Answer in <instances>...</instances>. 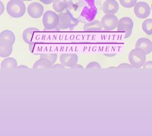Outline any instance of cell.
<instances>
[{"label": "cell", "mask_w": 152, "mask_h": 136, "mask_svg": "<svg viewBox=\"0 0 152 136\" xmlns=\"http://www.w3.org/2000/svg\"><path fill=\"white\" fill-rule=\"evenodd\" d=\"M8 14L12 18H21L26 12V5L22 0H10L6 6Z\"/></svg>", "instance_id": "6da1fadb"}, {"label": "cell", "mask_w": 152, "mask_h": 136, "mask_svg": "<svg viewBox=\"0 0 152 136\" xmlns=\"http://www.w3.org/2000/svg\"><path fill=\"white\" fill-rule=\"evenodd\" d=\"M59 24L56 30H72L78 24V21L75 18L71 12L67 11L66 12L59 13Z\"/></svg>", "instance_id": "7a4b0ae2"}, {"label": "cell", "mask_w": 152, "mask_h": 136, "mask_svg": "<svg viewBox=\"0 0 152 136\" xmlns=\"http://www.w3.org/2000/svg\"><path fill=\"white\" fill-rule=\"evenodd\" d=\"M129 61L133 68H141L146 61V54L140 49H133L129 54Z\"/></svg>", "instance_id": "3957f363"}, {"label": "cell", "mask_w": 152, "mask_h": 136, "mask_svg": "<svg viewBox=\"0 0 152 136\" xmlns=\"http://www.w3.org/2000/svg\"><path fill=\"white\" fill-rule=\"evenodd\" d=\"M59 24V16L52 11H47L43 16V24L46 30H56Z\"/></svg>", "instance_id": "277c9868"}, {"label": "cell", "mask_w": 152, "mask_h": 136, "mask_svg": "<svg viewBox=\"0 0 152 136\" xmlns=\"http://www.w3.org/2000/svg\"><path fill=\"white\" fill-rule=\"evenodd\" d=\"M132 19L129 17H123L119 20L117 24V31L118 32H123L126 33L125 38H129L132 34L133 29Z\"/></svg>", "instance_id": "5b68a950"}, {"label": "cell", "mask_w": 152, "mask_h": 136, "mask_svg": "<svg viewBox=\"0 0 152 136\" xmlns=\"http://www.w3.org/2000/svg\"><path fill=\"white\" fill-rule=\"evenodd\" d=\"M134 12L138 18H147L151 14L150 5L145 2H136L134 6Z\"/></svg>", "instance_id": "8992f818"}, {"label": "cell", "mask_w": 152, "mask_h": 136, "mask_svg": "<svg viewBox=\"0 0 152 136\" xmlns=\"http://www.w3.org/2000/svg\"><path fill=\"white\" fill-rule=\"evenodd\" d=\"M60 63L66 67H72L78 64V57L75 53H63L60 55Z\"/></svg>", "instance_id": "52a82bcc"}, {"label": "cell", "mask_w": 152, "mask_h": 136, "mask_svg": "<svg viewBox=\"0 0 152 136\" xmlns=\"http://www.w3.org/2000/svg\"><path fill=\"white\" fill-rule=\"evenodd\" d=\"M119 18L115 15H105L101 19L103 28L107 31H113L117 27Z\"/></svg>", "instance_id": "ba28073f"}, {"label": "cell", "mask_w": 152, "mask_h": 136, "mask_svg": "<svg viewBox=\"0 0 152 136\" xmlns=\"http://www.w3.org/2000/svg\"><path fill=\"white\" fill-rule=\"evenodd\" d=\"M43 6L38 2H33L28 6V13L33 18H40L43 14Z\"/></svg>", "instance_id": "9c48e42d"}, {"label": "cell", "mask_w": 152, "mask_h": 136, "mask_svg": "<svg viewBox=\"0 0 152 136\" xmlns=\"http://www.w3.org/2000/svg\"><path fill=\"white\" fill-rule=\"evenodd\" d=\"M135 48L142 50L146 55L151 53L152 51V42L146 38H141L135 43Z\"/></svg>", "instance_id": "30bf717a"}, {"label": "cell", "mask_w": 152, "mask_h": 136, "mask_svg": "<svg viewBox=\"0 0 152 136\" xmlns=\"http://www.w3.org/2000/svg\"><path fill=\"white\" fill-rule=\"evenodd\" d=\"M119 11V4L116 0H106L103 5V12L105 15H115Z\"/></svg>", "instance_id": "8fae6325"}, {"label": "cell", "mask_w": 152, "mask_h": 136, "mask_svg": "<svg viewBox=\"0 0 152 136\" xmlns=\"http://www.w3.org/2000/svg\"><path fill=\"white\" fill-rule=\"evenodd\" d=\"M13 44L9 42L0 40V57L7 58L12 53Z\"/></svg>", "instance_id": "7c38bea8"}, {"label": "cell", "mask_w": 152, "mask_h": 136, "mask_svg": "<svg viewBox=\"0 0 152 136\" xmlns=\"http://www.w3.org/2000/svg\"><path fill=\"white\" fill-rule=\"evenodd\" d=\"M103 27L101 22L97 20L91 21L88 22L84 25V31L85 32H100L102 30Z\"/></svg>", "instance_id": "4fadbf2b"}, {"label": "cell", "mask_w": 152, "mask_h": 136, "mask_svg": "<svg viewBox=\"0 0 152 136\" xmlns=\"http://www.w3.org/2000/svg\"><path fill=\"white\" fill-rule=\"evenodd\" d=\"M37 32H39V29H37V28H34V27L28 28H27V29L24 30L22 33V38L23 40H24V41L25 42L26 44H31L33 34Z\"/></svg>", "instance_id": "5bb4252c"}, {"label": "cell", "mask_w": 152, "mask_h": 136, "mask_svg": "<svg viewBox=\"0 0 152 136\" xmlns=\"http://www.w3.org/2000/svg\"><path fill=\"white\" fill-rule=\"evenodd\" d=\"M18 67V61L14 58H8L4 59L1 64L2 69H16Z\"/></svg>", "instance_id": "9a60e30c"}, {"label": "cell", "mask_w": 152, "mask_h": 136, "mask_svg": "<svg viewBox=\"0 0 152 136\" xmlns=\"http://www.w3.org/2000/svg\"><path fill=\"white\" fill-rule=\"evenodd\" d=\"M0 40L5 41L9 42V43L14 44L15 42V35L12 31L5 30L0 33Z\"/></svg>", "instance_id": "2e32d148"}, {"label": "cell", "mask_w": 152, "mask_h": 136, "mask_svg": "<svg viewBox=\"0 0 152 136\" xmlns=\"http://www.w3.org/2000/svg\"><path fill=\"white\" fill-rule=\"evenodd\" d=\"M53 66L50 61L44 58H40L34 64V69H48Z\"/></svg>", "instance_id": "e0dca14e"}, {"label": "cell", "mask_w": 152, "mask_h": 136, "mask_svg": "<svg viewBox=\"0 0 152 136\" xmlns=\"http://www.w3.org/2000/svg\"><path fill=\"white\" fill-rule=\"evenodd\" d=\"M67 0H54L53 2V8L56 12H62L67 8Z\"/></svg>", "instance_id": "ac0fdd59"}, {"label": "cell", "mask_w": 152, "mask_h": 136, "mask_svg": "<svg viewBox=\"0 0 152 136\" xmlns=\"http://www.w3.org/2000/svg\"><path fill=\"white\" fill-rule=\"evenodd\" d=\"M96 14H97V9H96V8H89L86 6L83 9V11H82L81 16H84L85 18V19L92 20L96 16Z\"/></svg>", "instance_id": "d6986e66"}, {"label": "cell", "mask_w": 152, "mask_h": 136, "mask_svg": "<svg viewBox=\"0 0 152 136\" xmlns=\"http://www.w3.org/2000/svg\"><path fill=\"white\" fill-rule=\"evenodd\" d=\"M142 30L145 33L148 35H152V19H146L142 23Z\"/></svg>", "instance_id": "ffe728a7"}, {"label": "cell", "mask_w": 152, "mask_h": 136, "mask_svg": "<svg viewBox=\"0 0 152 136\" xmlns=\"http://www.w3.org/2000/svg\"><path fill=\"white\" fill-rule=\"evenodd\" d=\"M40 58H44L50 61L53 65L56 63L57 59V54L56 53H44V54H40Z\"/></svg>", "instance_id": "44dd1931"}, {"label": "cell", "mask_w": 152, "mask_h": 136, "mask_svg": "<svg viewBox=\"0 0 152 136\" xmlns=\"http://www.w3.org/2000/svg\"><path fill=\"white\" fill-rule=\"evenodd\" d=\"M119 2L122 6H123L126 9H131L134 7L136 4L137 0H119Z\"/></svg>", "instance_id": "7402d4cb"}, {"label": "cell", "mask_w": 152, "mask_h": 136, "mask_svg": "<svg viewBox=\"0 0 152 136\" xmlns=\"http://www.w3.org/2000/svg\"><path fill=\"white\" fill-rule=\"evenodd\" d=\"M86 68L87 69H100L101 66L97 61H91V63L87 65Z\"/></svg>", "instance_id": "603a6c76"}, {"label": "cell", "mask_w": 152, "mask_h": 136, "mask_svg": "<svg viewBox=\"0 0 152 136\" xmlns=\"http://www.w3.org/2000/svg\"><path fill=\"white\" fill-rule=\"evenodd\" d=\"M144 68L145 69H151L152 67V61H145V64H144Z\"/></svg>", "instance_id": "cb8c5ba5"}, {"label": "cell", "mask_w": 152, "mask_h": 136, "mask_svg": "<svg viewBox=\"0 0 152 136\" xmlns=\"http://www.w3.org/2000/svg\"><path fill=\"white\" fill-rule=\"evenodd\" d=\"M119 68H133V67L132 66L131 64H119Z\"/></svg>", "instance_id": "d4e9b609"}, {"label": "cell", "mask_w": 152, "mask_h": 136, "mask_svg": "<svg viewBox=\"0 0 152 136\" xmlns=\"http://www.w3.org/2000/svg\"><path fill=\"white\" fill-rule=\"evenodd\" d=\"M4 10H5V7H4L3 3H2V2H0V15L1 16L3 14Z\"/></svg>", "instance_id": "484cf974"}, {"label": "cell", "mask_w": 152, "mask_h": 136, "mask_svg": "<svg viewBox=\"0 0 152 136\" xmlns=\"http://www.w3.org/2000/svg\"><path fill=\"white\" fill-rule=\"evenodd\" d=\"M40 1L41 2H43V3L46 4V5H50L52 2H53L54 0H40Z\"/></svg>", "instance_id": "4316f807"}, {"label": "cell", "mask_w": 152, "mask_h": 136, "mask_svg": "<svg viewBox=\"0 0 152 136\" xmlns=\"http://www.w3.org/2000/svg\"><path fill=\"white\" fill-rule=\"evenodd\" d=\"M17 69H18V70H29V68L28 67L24 66V65H21V66L18 67Z\"/></svg>", "instance_id": "83f0119b"}, {"label": "cell", "mask_w": 152, "mask_h": 136, "mask_svg": "<svg viewBox=\"0 0 152 136\" xmlns=\"http://www.w3.org/2000/svg\"><path fill=\"white\" fill-rule=\"evenodd\" d=\"M53 68H56V69H62V68H63L64 67V66H63V65L62 64H56V65H55V66H53V67H52Z\"/></svg>", "instance_id": "f1b7e54d"}, {"label": "cell", "mask_w": 152, "mask_h": 136, "mask_svg": "<svg viewBox=\"0 0 152 136\" xmlns=\"http://www.w3.org/2000/svg\"><path fill=\"white\" fill-rule=\"evenodd\" d=\"M116 55V54L115 53H111V54H105V56L106 57H108V58H112V57H114Z\"/></svg>", "instance_id": "f546056e"}, {"label": "cell", "mask_w": 152, "mask_h": 136, "mask_svg": "<svg viewBox=\"0 0 152 136\" xmlns=\"http://www.w3.org/2000/svg\"><path fill=\"white\" fill-rule=\"evenodd\" d=\"M72 68H79V69H83V67L81 66V65L75 64V66L72 67Z\"/></svg>", "instance_id": "4dcf8cb0"}, {"label": "cell", "mask_w": 152, "mask_h": 136, "mask_svg": "<svg viewBox=\"0 0 152 136\" xmlns=\"http://www.w3.org/2000/svg\"><path fill=\"white\" fill-rule=\"evenodd\" d=\"M23 2H24V1H32V0H22Z\"/></svg>", "instance_id": "1f68e13d"}]
</instances>
